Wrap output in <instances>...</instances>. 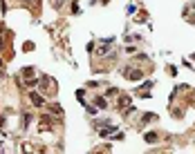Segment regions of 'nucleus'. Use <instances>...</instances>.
Instances as JSON below:
<instances>
[{"label":"nucleus","instance_id":"f257e3e1","mask_svg":"<svg viewBox=\"0 0 195 154\" xmlns=\"http://www.w3.org/2000/svg\"><path fill=\"white\" fill-rule=\"evenodd\" d=\"M29 101L34 103V105H43V98H41V96H38L36 92H32V94H29Z\"/></svg>","mask_w":195,"mask_h":154},{"label":"nucleus","instance_id":"f03ea898","mask_svg":"<svg viewBox=\"0 0 195 154\" xmlns=\"http://www.w3.org/2000/svg\"><path fill=\"white\" fill-rule=\"evenodd\" d=\"M128 76L133 78V81H139V78H141V72H133V69H130V72H128Z\"/></svg>","mask_w":195,"mask_h":154},{"label":"nucleus","instance_id":"7ed1b4c3","mask_svg":"<svg viewBox=\"0 0 195 154\" xmlns=\"http://www.w3.org/2000/svg\"><path fill=\"white\" fill-rule=\"evenodd\" d=\"M146 141H150V143H153V141H157V134H146Z\"/></svg>","mask_w":195,"mask_h":154}]
</instances>
